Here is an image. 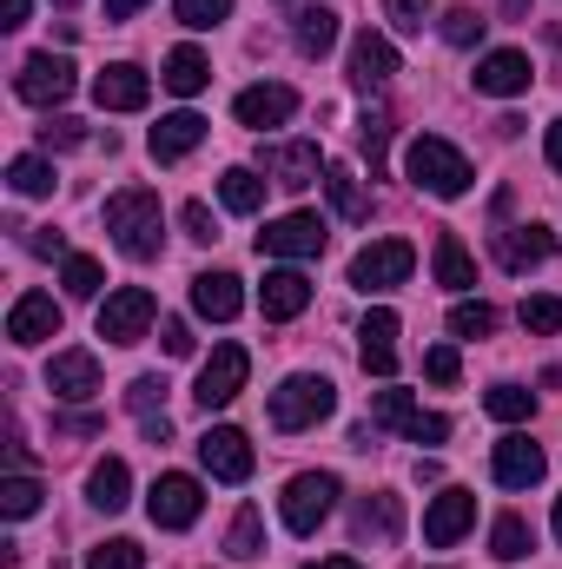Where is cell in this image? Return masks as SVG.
I'll list each match as a JSON object with an SVG mask.
<instances>
[{"label":"cell","instance_id":"6da1fadb","mask_svg":"<svg viewBox=\"0 0 562 569\" xmlns=\"http://www.w3.org/2000/svg\"><path fill=\"white\" fill-rule=\"evenodd\" d=\"M107 232L113 246L133 259V266H152L165 252V212H159V192L152 186H127L107 199Z\"/></svg>","mask_w":562,"mask_h":569},{"label":"cell","instance_id":"7a4b0ae2","mask_svg":"<svg viewBox=\"0 0 562 569\" xmlns=\"http://www.w3.org/2000/svg\"><path fill=\"white\" fill-rule=\"evenodd\" d=\"M404 172H411V186L430 192V199H463V192H470V179H476V172H470V159H463L450 140H436V133H418V140H411Z\"/></svg>","mask_w":562,"mask_h":569},{"label":"cell","instance_id":"3957f363","mask_svg":"<svg viewBox=\"0 0 562 569\" xmlns=\"http://www.w3.org/2000/svg\"><path fill=\"white\" fill-rule=\"evenodd\" d=\"M331 411H338V391L318 371H298V378H284L272 391V425L279 430H311V425H324Z\"/></svg>","mask_w":562,"mask_h":569},{"label":"cell","instance_id":"277c9868","mask_svg":"<svg viewBox=\"0 0 562 569\" xmlns=\"http://www.w3.org/2000/svg\"><path fill=\"white\" fill-rule=\"evenodd\" d=\"M338 497H344V483H338L331 470H304V477H291V483H284V497H279L284 530H291V537H311V530L338 510Z\"/></svg>","mask_w":562,"mask_h":569},{"label":"cell","instance_id":"5b68a950","mask_svg":"<svg viewBox=\"0 0 562 569\" xmlns=\"http://www.w3.org/2000/svg\"><path fill=\"white\" fill-rule=\"evenodd\" d=\"M73 87H80V73H73L67 53H27L20 73H13V93L27 107H60V100H73Z\"/></svg>","mask_w":562,"mask_h":569},{"label":"cell","instance_id":"8992f818","mask_svg":"<svg viewBox=\"0 0 562 569\" xmlns=\"http://www.w3.org/2000/svg\"><path fill=\"white\" fill-rule=\"evenodd\" d=\"M418 272V246L411 239H371L358 259H351V284L358 291H391Z\"/></svg>","mask_w":562,"mask_h":569},{"label":"cell","instance_id":"52a82bcc","mask_svg":"<svg viewBox=\"0 0 562 569\" xmlns=\"http://www.w3.org/2000/svg\"><path fill=\"white\" fill-rule=\"evenodd\" d=\"M371 430H404L411 443H443L450 437V418L423 411L411 391H378L371 398Z\"/></svg>","mask_w":562,"mask_h":569},{"label":"cell","instance_id":"ba28073f","mask_svg":"<svg viewBox=\"0 0 562 569\" xmlns=\"http://www.w3.org/2000/svg\"><path fill=\"white\" fill-rule=\"evenodd\" d=\"M199 510H205V490H199V477H185V470H165V477L145 490V517H152L159 530H192Z\"/></svg>","mask_w":562,"mask_h":569},{"label":"cell","instance_id":"9c48e42d","mask_svg":"<svg viewBox=\"0 0 562 569\" xmlns=\"http://www.w3.org/2000/svg\"><path fill=\"white\" fill-rule=\"evenodd\" d=\"M152 318H159V305H152L145 284H120L113 298H100V338L107 345H140L152 331Z\"/></svg>","mask_w":562,"mask_h":569},{"label":"cell","instance_id":"30bf717a","mask_svg":"<svg viewBox=\"0 0 562 569\" xmlns=\"http://www.w3.org/2000/svg\"><path fill=\"white\" fill-rule=\"evenodd\" d=\"M245 378H252V358H245V345H219V351L199 365V385H192V398H199L205 411H219V405H232V398L245 391Z\"/></svg>","mask_w":562,"mask_h":569},{"label":"cell","instance_id":"8fae6325","mask_svg":"<svg viewBox=\"0 0 562 569\" xmlns=\"http://www.w3.org/2000/svg\"><path fill=\"white\" fill-rule=\"evenodd\" d=\"M324 219L318 212H284V219H272L265 232H259V252L265 259H318L324 252Z\"/></svg>","mask_w":562,"mask_h":569},{"label":"cell","instance_id":"7c38bea8","mask_svg":"<svg viewBox=\"0 0 562 569\" xmlns=\"http://www.w3.org/2000/svg\"><path fill=\"white\" fill-rule=\"evenodd\" d=\"M199 463H205V470H212L219 483H245L259 457H252V437H245V430H232V425H212L205 437H199Z\"/></svg>","mask_w":562,"mask_h":569},{"label":"cell","instance_id":"4fadbf2b","mask_svg":"<svg viewBox=\"0 0 562 569\" xmlns=\"http://www.w3.org/2000/svg\"><path fill=\"white\" fill-rule=\"evenodd\" d=\"M291 113H298V93H291L284 80H259V87H245V93L232 100V120H239V127H252V133L284 127Z\"/></svg>","mask_w":562,"mask_h":569},{"label":"cell","instance_id":"5bb4252c","mask_svg":"<svg viewBox=\"0 0 562 569\" xmlns=\"http://www.w3.org/2000/svg\"><path fill=\"white\" fill-rule=\"evenodd\" d=\"M530 80H536V67L516 47H496L476 60V93H490V100H516V93H530Z\"/></svg>","mask_w":562,"mask_h":569},{"label":"cell","instance_id":"9a60e30c","mask_svg":"<svg viewBox=\"0 0 562 569\" xmlns=\"http://www.w3.org/2000/svg\"><path fill=\"white\" fill-rule=\"evenodd\" d=\"M470 523H476V497H470V490H443V497L423 510V543H430V550H450V543L470 537Z\"/></svg>","mask_w":562,"mask_h":569},{"label":"cell","instance_id":"2e32d148","mask_svg":"<svg viewBox=\"0 0 562 569\" xmlns=\"http://www.w3.org/2000/svg\"><path fill=\"white\" fill-rule=\"evenodd\" d=\"M318 172H324V159H318V146H311V140H284V146H265V179H272V186H284V192H304V186H324Z\"/></svg>","mask_w":562,"mask_h":569},{"label":"cell","instance_id":"e0dca14e","mask_svg":"<svg viewBox=\"0 0 562 569\" xmlns=\"http://www.w3.org/2000/svg\"><path fill=\"white\" fill-rule=\"evenodd\" d=\"M7 338H13V345H47V338H60V305H53V291H20L13 311H7Z\"/></svg>","mask_w":562,"mask_h":569},{"label":"cell","instance_id":"ac0fdd59","mask_svg":"<svg viewBox=\"0 0 562 569\" xmlns=\"http://www.w3.org/2000/svg\"><path fill=\"white\" fill-rule=\"evenodd\" d=\"M47 391H53L60 405H87V398L100 391V358H93V351H53Z\"/></svg>","mask_w":562,"mask_h":569},{"label":"cell","instance_id":"d6986e66","mask_svg":"<svg viewBox=\"0 0 562 569\" xmlns=\"http://www.w3.org/2000/svg\"><path fill=\"white\" fill-rule=\"evenodd\" d=\"M490 470H496L503 490H530V483H543L550 457H543V443H530V437H503V443L490 450Z\"/></svg>","mask_w":562,"mask_h":569},{"label":"cell","instance_id":"ffe728a7","mask_svg":"<svg viewBox=\"0 0 562 569\" xmlns=\"http://www.w3.org/2000/svg\"><path fill=\"white\" fill-rule=\"evenodd\" d=\"M93 100H100V113H140L145 100H152V80H145V67H133V60H113L93 80Z\"/></svg>","mask_w":562,"mask_h":569},{"label":"cell","instance_id":"44dd1931","mask_svg":"<svg viewBox=\"0 0 562 569\" xmlns=\"http://www.w3.org/2000/svg\"><path fill=\"white\" fill-rule=\"evenodd\" d=\"M391 73H398V47L364 27V33L351 40V87H358V93H378V87H391Z\"/></svg>","mask_w":562,"mask_h":569},{"label":"cell","instance_id":"7402d4cb","mask_svg":"<svg viewBox=\"0 0 562 569\" xmlns=\"http://www.w3.org/2000/svg\"><path fill=\"white\" fill-rule=\"evenodd\" d=\"M351 530H358L364 543H398V537H404V497H398V490H371V497H358Z\"/></svg>","mask_w":562,"mask_h":569},{"label":"cell","instance_id":"603a6c76","mask_svg":"<svg viewBox=\"0 0 562 569\" xmlns=\"http://www.w3.org/2000/svg\"><path fill=\"white\" fill-rule=\"evenodd\" d=\"M556 252V232L550 226H503L496 232V266L503 272H530V266H543Z\"/></svg>","mask_w":562,"mask_h":569},{"label":"cell","instance_id":"cb8c5ba5","mask_svg":"<svg viewBox=\"0 0 562 569\" xmlns=\"http://www.w3.org/2000/svg\"><path fill=\"white\" fill-rule=\"evenodd\" d=\"M358 358H364L371 378H391V371H398V311L378 305V311L358 325Z\"/></svg>","mask_w":562,"mask_h":569},{"label":"cell","instance_id":"d4e9b609","mask_svg":"<svg viewBox=\"0 0 562 569\" xmlns=\"http://www.w3.org/2000/svg\"><path fill=\"white\" fill-rule=\"evenodd\" d=\"M192 311L212 318V325H232L245 311V291H239V272H199L192 279Z\"/></svg>","mask_w":562,"mask_h":569},{"label":"cell","instance_id":"484cf974","mask_svg":"<svg viewBox=\"0 0 562 569\" xmlns=\"http://www.w3.org/2000/svg\"><path fill=\"white\" fill-rule=\"evenodd\" d=\"M311 305V279L304 272H291V266H279V272H265V284H259V311L272 318V325H284V318H298Z\"/></svg>","mask_w":562,"mask_h":569},{"label":"cell","instance_id":"4316f807","mask_svg":"<svg viewBox=\"0 0 562 569\" xmlns=\"http://www.w3.org/2000/svg\"><path fill=\"white\" fill-rule=\"evenodd\" d=\"M199 140H205V120H199L192 107H179V113H165V120L152 127V140H145V146H152V159H159V166H172V159H185Z\"/></svg>","mask_w":562,"mask_h":569},{"label":"cell","instance_id":"83f0119b","mask_svg":"<svg viewBox=\"0 0 562 569\" xmlns=\"http://www.w3.org/2000/svg\"><path fill=\"white\" fill-rule=\"evenodd\" d=\"M291 47H298L304 60H324V53L338 47V13H331V7H298V13H291Z\"/></svg>","mask_w":562,"mask_h":569},{"label":"cell","instance_id":"f1b7e54d","mask_svg":"<svg viewBox=\"0 0 562 569\" xmlns=\"http://www.w3.org/2000/svg\"><path fill=\"white\" fill-rule=\"evenodd\" d=\"M87 503H93V510H107V517H113V510H127V503H133V470H127L120 457H100V463H93V477H87Z\"/></svg>","mask_w":562,"mask_h":569},{"label":"cell","instance_id":"f546056e","mask_svg":"<svg viewBox=\"0 0 562 569\" xmlns=\"http://www.w3.org/2000/svg\"><path fill=\"white\" fill-rule=\"evenodd\" d=\"M159 80H165V93L192 100V93H205V87H212V60H205L199 47H172V53H165V73H159Z\"/></svg>","mask_w":562,"mask_h":569},{"label":"cell","instance_id":"4dcf8cb0","mask_svg":"<svg viewBox=\"0 0 562 569\" xmlns=\"http://www.w3.org/2000/svg\"><path fill=\"white\" fill-rule=\"evenodd\" d=\"M324 192H331V212H338V219H351V226L371 219V199H364V186H358V172H351L344 159L324 166Z\"/></svg>","mask_w":562,"mask_h":569},{"label":"cell","instance_id":"1f68e13d","mask_svg":"<svg viewBox=\"0 0 562 569\" xmlns=\"http://www.w3.org/2000/svg\"><path fill=\"white\" fill-rule=\"evenodd\" d=\"M265 186H272V179H259L252 166H225V172H219V199H225V212H239V219H252V212L265 206Z\"/></svg>","mask_w":562,"mask_h":569},{"label":"cell","instance_id":"d6a6232c","mask_svg":"<svg viewBox=\"0 0 562 569\" xmlns=\"http://www.w3.org/2000/svg\"><path fill=\"white\" fill-rule=\"evenodd\" d=\"M430 259H436V284H443V291H470V284H476V259H470V246H463L456 232H443Z\"/></svg>","mask_w":562,"mask_h":569},{"label":"cell","instance_id":"836d02e7","mask_svg":"<svg viewBox=\"0 0 562 569\" xmlns=\"http://www.w3.org/2000/svg\"><path fill=\"white\" fill-rule=\"evenodd\" d=\"M530 550H536V530H530L516 510H510V517H496V530H490V557H496V563H523Z\"/></svg>","mask_w":562,"mask_h":569},{"label":"cell","instance_id":"e575fe53","mask_svg":"<svg viewBox=\"0 0 562 569\" xmlns=\"http://www.w3.org/2000/svg\"><path fill=\"white\" fill-rule=\"evenodd\" d=\"M7 186H13L20 199H47V192H53V166H47L40 152H20V159L7 166Z\"/></svg>","mask_w":562,"mask_h":569},{"label":"cell","instance_id":"d590c367","mask_svg":"<svg viewBox=\"0 0 562 569\" xmlns=\"http://www.w3.org/2000/svg\"><path fill=\"white\" fill-rule=\"evenodd\" d=\"M225 550L239 557V563H252V557H265V517L245 503L239 517H232V530H225Z\"/></svg>","mask_w":562,"mask_h":569},{"label":"cell","instance_id":"8d00e7d4","mask_svg":"<svg viewBox=\"0 0 562 569\" xmlns=\"http://www.w3.org/2000/svg\"><path fill=\"white\" fill-rule=\"evenodd\" d=\"M60 284H67V298H100L107 272H100V259H87V252H67V259H60Z\"/></svg>","mask_w":562,"mask_h":569},{"label":"cell","instance_id":"74e56055","mask_svg":"<svg viewBox=\"0 0 562 569\" xmlns=\"http://www.w3.org/2000/svg\"><path fill=\"white\" fill-rule=\"evenodd\" d=\"M358 146H364V159H371V179H384V146H391V113H384V107H371V113L358 120Z\"/></svg>","mask_w":562,"mask_h":569},{"label":"cell","instance_id":"f35d334b","mask_svg":"<svg viewBox=\"0 0 562 569\" xmlns=\"http://www.w3.org/2000/svg\"><path fill=\"white\" fill-rule=\"evenodd\" d=\"M516 325H523L530 338H556V331H562V298H550V291H536V298H523V311H516Z\"/></svg>","mask_w":562,"mask_h":569},{"label":"cell","instance_id":"ab89813d","mask_svg":"<svg viewBox=\"0 0 562 569\" xmlns=\"http://www.w3.org/2000/svg\"><path fill=\"white\" fill-rule=\"evenodd\" d=\"M483 411H490L496 425H523V418L536 411V391H523V385H496V391L483 398Z\"/></svg>","mask_w":562,"mask_h":569},{"label":"cell","instance_id":"60d3db41","mask_svg":"<svg viewBox=\"0 0 562 569\" xmlns=\"http://www.w3.org/2000/svg\"><path fill=\"white\" fill-rule=\"evenodd\" d=\"M450 331H456V338H490V331H496V305H483V298H463V305L450 311Z\"/></svg>","mask_w":562,"mask_h":569},{"label":"cell","instance_id":"b9f144b4","mask_svg":"<svg viewBox=\"0 0 562 569\" xmlns=\"http://www.w3.org/2000/svg\"><path fill=\"white\" fill-rule=\"evenodd\" d=\"M40 497H47V490H40L33 477H7V483H0V517H13V523H20V517H33V510H40Z\"/></svg>","mask_w":562,"mask_h":569},{"label":"cell","instance_id":"7bdbcfd3","mask_svg":"<svg viewBox=\"0 0 562 569\" xmlns=\"http://www.w3.org/2000/svg\"><path fill=\"white\" fill-rule=\"evenodd\" d=\"M87 569H145V550L133 537H113V543H100V550L87 557Z\"/></svg>","mask_w":562,"mask_h":569},{"label":"cell","instance_id":"ee69618b","mask_svg":"<svg viewBox=\"0 0 562 569\" xmlns=\"http://www.w3.org/2000/svg\"><path fill=\"white\" fill-rule=\"evenodd\" d=\"M483 27H490V20H483L476 7H450V13H443V40H450V47H476Z\"/></svg>","mask_w":562,"mask_h":569},{"label":"cell","instance_id":"f6af8a7d","mask_svg":"<svg viewBox=\"0 0 562 569\" xmlns=\"http://www.w3.org/2000/svg\"><path fill=\"white\" fill-rule=\"evenodd\" d=\"M172 13H179V27L205 33V27H219V20L232 13V0H172Z\"/></svg>","mask_w":562,"mask_h":569},{"label":"cell","instance_id":"bcb514c9","mask_svg":"<svg viewBox=\"0 0 562 569\" xmlns=\"http://www.w3.org/2000/svg\"><path fill=\"white\" fill-rule=\"evenodd\" d=\"M423 378H430V385H456V378H463V358H456V345H436V351H423Z\"/></svg>","mask_w":562,"mask_h":569},{"label":"cell","instance_id":"7dc6e473","mask_svg":"<svg viewBox=\"0 0 562 569\" xmlns=\"http://www.w3.org/2000/svg\"><path fill=\"white\" fill-rule=\"evenodd\" d=\"M159 405H165V378H152V371H145V378H133V385H127V411L152 418Z\"/></svg>","mask_w":562,"mask_h":569},{"label":"cell","instance_id":"c3c4849f","mask_svg":"<svg viewBox=\"0 0 562 569\" xmlns=\"http://www.w3.org/2000/svg\"><path fill=\"white\" fill-rule=\"evenodd\" d=\"M384 13L398 20V33H423V20L436 13V0H384Z\"/></svg>","mask_w":562,"mask_h":569},{"label":"cell","instance_id":"681fc988","mask_svg":"<svg viewBox=\"0 0 562 569\" xmlns=\"http://www.w3.org/2000/svg\"><path fill=\"white\" fill-rule=\"evenodd\" d=\"M179 226H185V239H199V246H212L219 239V219H212V206H179Z\"/></svg>","mask_w":562,"mask_h":569},{"label":"cell","instance_id":"f907efd6","mask_svg":"<svg viewBox=\"0 0 562 569\" xmlns=\"http://www.w3.org/2000/svg\"><path fill=\"white\" fill-rule=\"evenodd\" d=\"M40 146H47V152H73V146H87V127H80V120H47V127H40Z\"/></svg>","mask_w":562,"mask_h":569},{"label":"cell","instance_id":"816d5d0a","mask_svg":"<svg viewBox=\"0 0 562 569\" xmlns=\"http://www.w3.org/2000/svg\"><path fill=\"white\" fill-rule=\"evenodd\" d=\"M20 239H27L33 259H67V239H60L53 226H20Z\"/></svg>","mask_w":562,"mask_h":569},{"label":"cell","instance_id":"f5cc1de1","mask_svg":"<svg viewBox=\"0 0 562 569\" xmlns=\"http://www.w3.org/2000/svg\"><path fill=\"white\" fill-rule=\"evenodd\" d=\"M159 345H165V358H192V331H185V318H159Z\"/></svg>","mask_w":562,"mask_h":569},{"label":"cell","instance_id":"db71d44e","mask_svg":"<svg viewBox=\"0 0 562 569\" xmlns=\"http://www.w3.org/2000/svg\"><path fill=\"white\" fill-rule=\"evenodd\" d=\"M53 430H60V437H93V430H107V425L87 418V411H73V418H53Z\"/></svg>","mask_w":562,"mask_h":569},{"label":"cell","instance_id":"11a10c76","mask_svg":"<svg viewBox=\"0 0 562 569\" xmlns=\"http://www.w3.org/2000/svg\"><path fill=\"white\" fill-rule=\"evenodd\" d=\"M27 7L33 0H0V27H27Z\"/></svg>","mask_w":562,"mask_h":569},{"label":"cell","instance_id":"9f6ffc18","mask_svg":"<svg viewBox=\"0 0 562 569\" xmlns=\"http://www.w3.org/2000/svg\"><path fill=\"white\" fill-rule=\"evenodd\" d=\"M145 0H107V20H133Z\"/></svg>","mask_w":562,"mask_h":569},{"label":"cell","instance_id":"6f0895ef","mask_svg":"<svg viewBox=\"0 0 562 569\" xmlns=\"http://www.w3.org/2000/svg\"><path fill=\"white\" fill-rule=\"evenodd\" d=\"M165 437H172V425H165V411H159V418H145V443H165Z\"/></svg>","mask_w":562,"mask_h":569},{"label":"cell","instance_id":"680465c9","mask_svg":"<svg viewBox=\"0 0 562 569\" xmlns=\"http://www.w3.org/2000/svg\"><path fill=\"white\" fill-rule=\"evenodd\" d=\"M543 152H550V166H556V172H562V120H556V127H550V140H543Z\"/></svg>","mask_w":562,"mask_h":569},{"label":"cell","instance_id":"91938a15","mask_svg":"<svg viewBox=\"0 0 562 569\" xmlns=\"http://www.w3.org/2000/svg\"><path fill=\"white\" fill-rule=\"evenodd\" d=\"M304 569H364L358 557H318V563H304Z\"/></svg>","mask_w":562,"mask_h":569},{"label":"cell","instance_id":"94428289","mask_svg":"<svg viewBox=\"0 0 562 569\" xmlns=\"http://www.w3.org/2000/svg\"><path fill=\"white\" fill-rule=\"evenodd\" d=\"M523 7H530V0H503V13H510V20H516V13H523Z\"/></svg>","mask_w":562,"mask_h":569},{"label":"cell","instance_id":"6125c7cd","mask_svg":"<svg viewBox=\"0 0 562 569\" xmlns=\"http://www.w3.org/2000/svg\"><path fill=\"white\" fill-rule=\"evenodd\" d=\"M556 543H562V497H556Z\"/></svg>","mask_w":562,"mask_h":569},{"label":"cell","instance_id":"be15d7a7","mask_svg":"<svg viewBox=\"0 0 562 569\" xmlns=\"http://www.w3.org/2000/svg\"><path fill=\"white\" fill-rule=\"evenodd\" d=\"M53 7H73V0H53Z\"/></svg>","mask_w":562,"mask_h":569}]
</instances>
